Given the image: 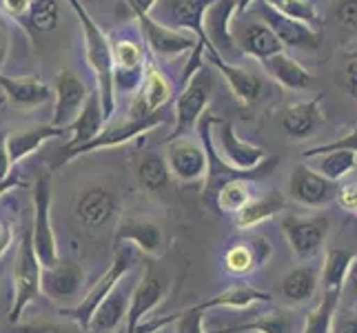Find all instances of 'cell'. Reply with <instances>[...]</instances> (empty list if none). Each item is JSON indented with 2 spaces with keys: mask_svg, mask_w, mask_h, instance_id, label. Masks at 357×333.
Listing matches in <instances>:
<instances>
[{
  "mask_svg": "<svg viewBox=\"0 0 357 333\" xmlns=\"http://www.w3.org/2000/svg\"><path fill=\"white\" fill-rule=\"evenodd\" d=\"M322 96H315L313 101H304V103H295L284 109V114L280 118V125L284 129L287 135L300 140V138H311L317 131V127L322 125Z\"/></svg>",
  "mask_w": 357,
  "mask_h": 333,
  "instance_id": "484cf974",
  "label": "cell"
},
{
  "mask_svg": "<svg viewBox=\"0 0 357 333\" xmlns=\"http://www.w3.org/2000/svg\"><path fill=\"white\" fill-rule=\"evenodd\" d=\"M167 165L171 169V176L180 182H195L204 180L208 171V160L202 142H193L187 138L171 140L167 147Z\"/></svg>",
  "mask_w": 357,
  "mask_h": 333,
  "instance_id": "2e32d148",
  "label": "cell"
},
{
  "mask_svg": "<svg viewBox=\"0 0 357 333\" xmlns=\"http://www.w3.org/2000/svg\"><path fill=\"white\" fill-rule=\"evenodd\" d=\"M7 54H9V31H7V24L0 18V67L7 60Z\"/></svg>",
  "mask_w": 357,
  "mask_h": 333,
  "instance_id": "f5cc1de1",
  "label": "cell"
},
{
  "mask_svg": "<svg viewBox=\"0 0 357 333\" xmlns=\"http://www.w3.org/2000/svg\"><path fill=\"white\" fill-rule=\"evenodd\" d=\"M14 333H93L82 329L78 323L67 320V323H58V320H36V323L18 325Z\"/></svg>",
  "mask_w": 357,
  "mask_h": 333,
  "instance_id": "60d3db41",
  "label": "cell"
},
{
  "mask_svg": "<svg viewBox=\"0 0 357 333\" xmlns=\"http://www.w3.org/2000/svg\"><path fill=\"white\" fill-rule=\"evenodd\" d=\"M165 122V109L158 111V114H151V116H144V118H125L120 122V125H112L109 129H105L98 138H93L91 142L78 147V149H71V151H65L63 158L58 160L56 167L69 163L76 156L80 154H89V151H98V149H112V147H118V145H125L133 138H138L142 133H149L151 129L160 127Z\"/></svg>",
  "mask_w": 357,
  "mask_h": 333,
  "instance_id": "30bf717a",
  "label": "cell"
},
{
  "mask_svg": "<svg viewBox=\"0 0 357 333\" xmlns=\"http://www.w3.org/2000/svg\"><path fill=\"white\" fill-rule=\"evenodd\" d=\"M114 63L116 69H142L144 67L142 49L133 40H118L114 45Z\"/></svg>",
  "mask_w": 357,
  "mask_h": 333,
  "instance_id": "b9f144b4",
  "label": "cell"
},
{
  "mask_svg": "<svg viewBox=\"0 0 357 333\" xmlns=\"http://www.w3.org/2000/svg\"><path fill=\"white\" fill-rule=\"evenodd\" d=\"M171 82L165 76L162 71L155 69L153 65L146 67V76H144V84L142 89L135 96V101L131 105V118H144L162 111L167 107V103L171 101Z\"/></svg>",
  "mask_w": 357,
  "mask_h": 333,
  "instance_id": "603a6c76",
  "label": "cell"
},
{
  "mask_svg": "<svg viewBox=\"0 0 357 333\" xmlns=\"http://www.w3.org/2000/svg\"><path fill=\"white\" fill-rule=\"evenodd\" d=\"M262 67L271 78L289 91H304L313 84L311 71L306 67H302L298 60H295L293 56H289L287 52L266 58L262 63Z\"/></svg>",
  "mask_w": 357,
  "mask_h": 333,
  "instance_id": "4316f807",
  "label": "cell"
},
{
  "mask_svg": "<svg viewBox=\"0 0 357 333\" xmlns=\"http://www.w3.org/2000/svg\"><path fill=\"white\" fill-rule=\"evenodd\" d=\"M233 38H236V47L244 56H251L255 60L264 63L266 58L282 54L284 45L280 43L275 31L268 27L262 18H244L236 16L231 24Z\"/></svg>",
  "mask_w": 357,
  "mask_h": 333,
  "instance_id": "8fae6325",
  "label": "cell"
},
{
  "mask_svg": "<svg viewBox=\"0 0 357 333\" xmlns=\"http://www.w3.org/2000/svg\"><path fill=\"white\" fill-rule=\"evenodd\" d=\"M287 209V198L284 193L278 189H268L266 193L251 198V202L246 205L238 216H233L238 229H251L257 227L260 222H266L271 218L280 216Z\"/></svg>",
  "mask_w": 357,
  "mask_h": 333,
  "instance_id": "f546056e",
  "label": "cell"
},
{
  "mask_svg": "<svg viewBox=\"0 0 357 333\" xmlns=\"http://www.w3.org/2000/svg\"><path fill=\"white\" fill-rule=\"evenodd\" d=\"M11 240H14V231H11V227L7 225V222L0 220V258L7 253Z\"/></svg>",
  "mask_w": 357,
  "mask_h": 333,
  "instance_id": "816d5d0a",
  "label": "cell"
},
{
  "mask_svg": "<svg viewBox=\"0 0 357 333\" xmlns=\"http://www.w3.org/2000/svg\"><path fill=\"white\" fill-rule=\"evenodd\" d=\"M344 89L349 91V96L351 98H355L357 101V65H351L349 69H347V73H344Z\"/></svg>",
  "mask_w": 357,
  "mask_h": 333,
  "instance_id": "681fc988",
  "label": "cell"
},
{
  "mask_svg": "<svg viewBox=\"0 0 357 333\" xmlns=\"http://www.w3.org/2000/svg\"><path fill=\"white\" fill-rule=\"evenodd\" d=\"M114 333H127V331H125V327H120V329H116Z\"/></svg>",
  "mask_w": 357,
  "mask_h": 333,
  "instance_id": "db71d44e",
  "label": "cell"
},
{
  "mask_svg": "<svg viewBox=\"0 0 357 333\" xmlns=\"http://www.w3.org/2000/svg\"><path fill=\"white\" fill-rule=\"evenodd\" d=\"M167 287L160 282L153 274H146L138 285L133 287L131 298H129V313H127V333H135L142 325V320L149 316L155 306L165 300Z\"/></svg>",
  "mask_w": 357,
  "mask_h": 333,
  "instance_id": "cb8c5ba5",
  "label": "cell"
},
{
  "mask_svg": "<svg viewBox=\"0 0 357 333\" xmlns=\"http://www.w3.org/2000/svg\"><path fill=\"white\" fill-rule=\"evenodd\" d=\"M133 267H135L133 244H116V256H114L112 267L105 271L102 278L96 282L89 293L82 295L76 306H71V309H60V313L69 320H73V323H78L82 329L91 331V320L98 311V306L109 298V293H112L120 282L125 280V276Z\"/></svg>",
  "mask_w": 357,
  "mask_h": 333,
  "instance_id": "7a4b0ae2",
  "label": "cell"
},
{
  "mask_svg": "<svg viewBox=\"0 0 357 333\" xmlns=\"http://www.w3.org/2000/svg\"><path fill=\"white\" fill-rule=\"evenodd\" d=\"M236 16H238V0H215L204 18V31H206L208 45H211L225 60H229L233 49H238L236 38H233V31H231V24Z\"/></svg>",
  "mask_w": 357,
  "mask_h": 333,
  "instance_id": "d6986e66",
  "label": "cell"
},
{
  "mask_svg": "<svg viewBox=\"0 0 357 333\" xmlns=\"http://www.w3.org/2000/svg\"><path fill=\"white\" fill-rule=\"evenodd\" d=\"M344 291H324L322 300L317 302L313 311L306 313L304 333H331L335 323V316L342 306Z\"/></svg>",
  "mask_w": 357,
  "mask_h": 333,
  "instance_id": "e575fe53",
  "label": "cell"
},
{
  "mask_svg": "<svg viewBox=\"0 0 357 333\" xmlns=\"http://www.w3.org/2000/svg\"><path fill=\"white\" fill-rule=\"evenodd\" d=\"M31 193H33V225L29 229L33 238V249L40 265L49 269L60 262L58 240L52 225V174L49 171L45 169L40 171Z\"/></svg>",
  "mask_w": 357,
  "mask_h": 333,
  "instance_id": "3957f363",
  "label": "cell"
},
{
  "mask_svg": "<svg viewBox=\"0 0 357 333\" xmlns=\"http://www.w3.org/2000/svg\"><path fill=\"white\" fill-rule=\"evenodd\" d=\"M213 333H215V331H213Z\"/></svg>",
  "mask_w": 357,
  "mask_h": 333,
  "instance_id": "680465c9",
  "label": "cell"
},
{
  "mask_svg": "<svg viewBox=\"0 0 357 333\" xmlns=\"http://www.w3.org/2000/svg\"><path fill=\"white\" fill-rule=\"evenodd\" d=\"M69 129H60L56 125H38V127H29V129H22V131H14L7 135V151L11 163H20L29 154H33L43 142L52 140V138H60L65 135Z\"/></svg>",
  "mask_w": 357,
  "mask_h": 333,
  "instance_id": "4dcf8cb0",
  "label": "cell"
},
{
  "mask_svg": "<svg viewBox=\"0 0 357 333\" xmlns=\"http://www.w3.org/2000/svg\"><path fill=\"white\" fill-rule=\"evenodd\" d=\"M213 91V78L211 71L202 67L187 87H182V94L176 101V114H174V131L169 133V142L184 138V133L198 129V122L206 114L208 101H211Z\"/></svg>",
  "mask_w": 357,
  "mask_h": 333,
  "instance_id": "5b68a950",
  "label": "cell"
},
{
  "mask_svg": "<svg viewBox=\"0 0 357 333\" xmlns=\"http://www.w3.org/2000/svg\"><path fill=\"white\" fill-rule=\"evenodd\" d=\"M56 109H54V120L52 125L60 129H69L76 122L78 114L82 111L84 103L89 98V89L84 80L78 76V71L63 69L56 76Z\"/></svg>",
  "mask_w": 357,
  "mask_h": 333,
  "instance_id": "5bb4252c",
  "label": "cell"
},
{
  "mask_svg": "<svg viewBox=\"0 0 357 333\" xmlns=\"http://www.w3.org/2000/svg\"><path fill=\"white\" fill-rule=\"evenodd\" d=\"M73 212L84 227L98 229L107 225L118 212V198L114 191H109L102 184H89L78 193Z\"/></svg>",
  "mask_w": 357,
  "mask_h": 333,
  "instance_id": "ac0fdd59",
  "label": "cell"
},
{
  "mask_svg": "<svg viewBox=\"0 0 357 333\" xmlns=\"http://www.w3.org/2000/svg\"><path fill=\"white\" fill-rule=\"evenodd\" d=\"M340 182L324 178L319 171L309 165H295L289 176V195L291 200L304 207H326L337 200Z\"/></svg>",
  "mask_w": 357,
  "mask_h": 333,
  "instance_id": "7c38bea8",
  "label": "cell"
},
{
  "mask_svg": "<svg viewBox=\"0 0 357 333\" xmlns=\"http://www.w3.org/2000/svg\"><path fill=\"white\" fill-rule=\"evenodd\" d=\"M105 109H102V101H100V94H89L87 103H84L82 111L78 114L76 122L69 127L71 131V140L69 145L65 147V151H71V149H78V147L91 142L93 138H98L102 131H105ZM63 151V154H65Z\"/></svg>",
  "mask_w": 357,
  "mask_h": 333,
  "instance_id": "d4e9b609",
  "label": "cell"
},
{
  "mask_svg": "<svg viewBox=\"0 0 357 333\" xmlns=\"http://www.w3.org/2000/svg\"><path fill=\"white\" fill-rule=\"evenodd\" d=\"M58 0H31L27 24L40 31H52L58 24Z\"/></svg>",
  "mask_w": 357,
  "mask_h": 333,
  "instance_id": "ab89813d",
  "label": "cell"
},
{
  "mask_svg": "<svg viewBox=\"0 0 357 333\" xmlns=\"http://www.w3.org/2000/svg\"><path fill=\"white\" fill-rule=\"evenodd\" d=\"M315 171H319L324 178L340 182L344 180L353 169H357V154L347 151V149H337V151H328L324 156H319L317 167H313Z\"/></svg>",
  "mask_w": 357,
  "mask_h": 333,
  "instance_id": "74e56055",
  "label": "cell"
},
{
  "mask_svg": "<svg viewBox=\"0 0 357 333\" xmlns=\"http://www.w3.org/2000/svg\"><path fill=\"white\" fill-rule=\"evenodd\" d=\"M116 244H133L138 251L160 258L165 253V231L151 218L127 216L116 227Z\"/></svg>",
  "mask_w": 357,
  "mask_h": 333,
  "instance_id": "e0dca14e",
  "label": "cell"
},
{
  "mask_svg": "<svg viewBox=\"0 0 357 333\" xmlns=\"http://www.w3.org/2000/svg\"><path fill=\"white\" fill-rule=\"evenodd\" d=\"M69 5L76 11V16L82 24V36H84V52H87V60L91 69L96 71L98 80V94H100L105 118L112 120L116 114V84H114V45L109 40V36L98 27V22L87 14V9L82 7L80 0H69Z\"/></svg>",
  "mask_w": 357,
  "mask_h": 333,
  "instance_id": "6da1fadb",
  "label": "cell"
},
{
  "mask_svg": "<svg viewBox=\"0 0 357 333\" xmlns=\"http://www.w3.org/2000/svg\"><path fill=\"white\" fill-rule=\"evenodd\" d=\"M271 256H273V244L260 233H251L233 242L225 253V269L231 276H249L253 271L262 269Z\"/></svg>",
  "mask_w": 357,
  "mask_h": 333,
  "instance_id": "9a60e30c",
  "label": "cell"
},
{
  "mask_svg": "<svg viewBox=\"0 0 357 333\" xmlns=\"http://www.w3.org/2000/svg\"><path fill=\"white\" fill-rule=\"evenodd\" d=\"M337 202L342 209H347V212L357 216V182L342 184L340 193H337Z\"/></svg>",
  "mask_w": 357,
  "mask_h": 333,
  "instance_id": "bcb514c9",
  "label": "cell"
},
{
  "mask_svg": "<svg viewBox=\"0 0 357 333\" xmlns=\"http://www.w3.org/2000/svg\"><path fill=\"white\" fill-rule=\"evenodd\" d=\"M213 3L215 0H158L151 16L171 29L195 36L206 47L208 38L204 31V18Z\"/></svg>",
  "mask_w": 357,
  "mask_h": 333,
  "instance_id": "ba28073f",
  "label": "cell"
},
{
  "mask_svg": "<svg viewBox=\"0 0 357 333\" xmlns=\"http://www.w3.org/2000/svg\"><path fill=\"white\" fill-rule=\"evenodd\" d=\"M29 5H31V0H3V9L7 11V14L16 16V18L27 16Z\"/></svg>",
  "mask_w": 357,
  "mask_h": 333,
  "instance_id": "c3c4849f",
  "label": "cell"
},
{
  "mask_svg": "<svg viewBox=\"0 0 357 333\" xmlns=\"http://www.w3.org/2000/svg\"><path fill=\"white\" fill-rule=\"evenodd\" d=\"M87 274L78 262H58L56 267L43 269V293L52 300L80 298Z\"/></svg>",
  "mask_w": 357,
  "mask_h": 333,
  "instance_id": "7402d4cb",
  "label": "cell"
},
{
  "mask_svg": "<svg viewBox=\"0 0 357 333\" xmlns=\"http://www.w3.org/2000/svg\"><path fill=\"white\" fill-rule=\"evenodd\" d=\"M268 7H273L280 14H284L289 18H295V20H302L306 24H315L319 22V16H317V9L311 0H264Z\"/></svg>",
  "mask_w": 357,
  "mask_h": 333,
  "instance_id": "f35d334b",
  "label": "cell"
},
{
  "mask_svg": "<svg viewBox=\"0 0 357 333\" xmlns=\"http://www.w3.org/2000/svg\"><path fill=\"white\" fill-rule=\"evenodd\" d=\"M337 149H347V151H353L357 154V127L351 129L349 133H344L342 138L333 140V142H326V145H317V147H311V149H304L302 156L304 158H319L328 151H337Z\"/></svg>",
  "mask_w": 357,
  "mask_h": 333,
  "instance_id": "7bdbcfd3",
  "label": "cell"
},
{
  "mask_svg": "<svg viewBox=\"0 0 357 333\" xmlns=\"http://www.w3.org/2000/svg\"><path fill=\"white\" fill-rule=\"evenodd\" d=\"M204 54L208 56V63L215 65V69L225 76L227 84L233 91V96H236L242 105L251 107V105H255L257 101H260L264 82H262V78L257 76L255 71H249V69L238 67V65H231L229 60H225L222 56H220L211 45L206 47Z\"/></svg>",
  "mask_w": 357,
  "mask_h": 333,
  "instance_id": "ffe728a7",
  "label": "cell"
},
{
  "mask_svg": "<svg viewBox=\"0 0 357 333\" xmlns=\"http://www.w3.org/2000/svg\"><path fill=\"white\" fill-rule=\"evenodd\" d=\"M0 87L5 89L7 98L20 109H31L47 103L52 98V89L38 76H22L11 78L0 73Z\"/></svg>",
  "mask_w": 357,
  "mask_h": 333,
  "instance_id": "f1b7e54d",
  "label": "cell"
},
{
  "mask_svg": "<svg viewBox=\"0 0 357 333\" xmlns=\"http://www.w3.org/2000/svg\"><path fill=\"white\" fill-rule=\"evenodd\" d=\"M319 282V271L313 265H298L282 278L280 291L291 304H304L313 300Z\"/></svg>",
  "mask_w": 357,
  "mask_h": 333,
  "instance_id": "1f68e13d",
  "label": "cell"
},
{
  "mask_svg": "<svg viewBox=\"0 0 357 333\" xmlns=\"http://www.w3.org/2000/svg\"><path fill=\"white\" fill-rule=\"evenodd\" d=\"M260 18L275 31L280 43L291 49H306V52H317L322 45V36L315 27L306 24L302 20L289 18L284 14H280L273 7H268L264 0H260Z\"/></svg>",
  "mask_w": 357,
  "mask_h": 333,
  "instance_id": "4fadbf2b",
  "label": "cell"
},
{
  "mask_svg": "<svg viewBox=\"0 0 357 333\" xmlns=\"http://www.w3.org/2000/svg\"><path fill=\"white\" fill-rule=\"evenodd\" d=\"M171 178H174V176H171L167 158L158 156V154H149V156H144L140 160V165H138V180H140V187L146 189L149 193L162 191L169 184Z\"/></svg>",
  "mask_w": 357,
  "mask_h": 333,
  "instance_id": "d590c367",
  "label": "cell"
},
{
  "mask_svg": "<svg viewBox=\"0 0 357 333\" xmlns=\"http://www.w3.org/2000/svg\"><path fill=\"white\" fill-rule=\"evenodd\" d=\"M129 298L131 293H127V289L120 285L109 293V298L98 306V311L91 320V331L93 333H114L116 329H120L122 320H127L129 313Z\"/></svg>",
  "mask_w": 357,
  "mask_h": 333,
  "instance_id": "d6a6232c",
  "label": "cell"
},
{
  "mask_svg": "<svg viewBox=\"0 0 357 333\" xmlns=\"http://www.w3.org/2000/svg\"><path fill=\"white\" fill-rule=\"evenodd\" d=\"M206 333H208V331H206Z\"/></svg>",
  "mask_w": 357,
  "mask_h": 333,
  "instance_id": "6f0895ef",
  "label": "cell"
},
{
  "mask_svg": "<svg viewBox=\"0 0 357 333\" xmlns=\"http://www.w3.org/2000/svg\"><path fill=\"white\" fill-rule=\"evenodd\" d=\"M306 316L284 306H275L266 313H257L249 323L231 325L215 333H304Z\"/></svg>",
  "mask_w": 357,
  "mask_h": 333,
  "instance_id": "44dd1931",
  "label": "cell"
},
{
  "mask_svg": "<svg viewBox=\"0 0 357 333\" xmlns=\"http://www.w3.org/2000/svg\"><path fill=\"white\" fill-rule=\"evenodd\" d=\"M355 309H357V306H355Z\"/></svg>",
  "mask_w": 357,
  "mask_h": 333,
  "instance_id": "9f6ffc18",
  "label": "cell"
},
{
  "mask_svg": "<svg viewBox=\"0 0 357 333\" xmlns=\"http://www.w3.org/2000/svg\"><path fill=\"white\" fill-rule=\"evenodd\" d=\"M0 103H3V98H0Z\"/></svg>",
  "mask_w": 357,
  "mask_h": 333,
  "instance_id": "11a10c76",
  "label": "cell"
},
{
  "mask_svg": "<svg viewBox=\"0 0 357 333\" xmlns=\"http://www.w3.org/2000/svg\"><path fill=\"white\" fill-rule=\"evenodd\" d=\"M335 22L344 31L357 34V0H340L335 7Z\"/></svg>",
  "mask_w": 357,
  "mask_h": 333,
  "instance_id": "ee69618b",
  "label": "cell"
},
{
  "mask_svg": "<svg viewBox=\"0 0 357 333\" xmlns=\"http://www.w3.org/2000/svg\"><path fill=\"white\" fill-rule=\"evenodd\" d=\"M11 167H14V163H11L7 151V140H0V182L11 178Z\"/></svg>",
  "mask_w": 357,
  "mask_h": 333,
  "instance_id": "7dc6e473",
  "label": "cell"
},
{
  "mask_svg": "<svg viewBox=\"0 0 357 333\" xmlns=\"http://www.w3.org/2000/svg\"><path fill=\"white\" fill-rule=\"evenodd\" d=\"M355 262V256L349 249H328L322 267V285L324 291H344L347 285L351 265Z\"/></svg>",
  "mask_w": 357,
  "mask_h": 333,
  "instance_id": "836d02e7",
  "label": "cell"
},
{
  "mask_svg": "<svg viewBox=\"0 0 357 333\" xmlns=\"http://www.w3.org/2000/svg\"><path fill=\"white\" fill-rule=\"evenodd\" d=\"M280 227L284 231V236L291 244V251L298 260H313L319 251L324 249L331 222L324 214L315 216H295L289 214L280 220Z\"/></svg>",
  "mask_w": 357,
  "mask_h": 333,
  "instance_id": "8992f818",
  "label": "cell"
},
{
  "mask_svg": "<svg viewBox=\"0 0 357 333\" xmlns=\"http://www.w3.org/2000/svg\"><path fill=\"white\" fill-rule=\"evenodd\" d=\"M249 202H251L249 182L246 180H231L218 191L213 212L225 214V216H238Z\"/></svg>",
  "mask_w": 357,
  "mask_h": 333,
  "instance_id": "8d00e7d4",
  "label": "cell"
},
{
  "mask_svg": "<svg viewBox=\"0 0 357 333\" xmlns=\"http://www.w3.org/2000/svg\"><path fill=\"white\" fill-rule=\"evenodd\" d=\"M344 293L353 298V306H357V262L351 265V271H349V278H347V285H344Z\"/></svg>",
  "mask_w": 357,
  "mask_h": 333,
  "instance_id": "f907efd6",
  "label": "cell"
},
{
  "mask_svg": "<svg viewBox=\"0 0 357 333\" xmlns=\"http://www.w3.org/2000/svg\"><path fill=\"white\" fill-rule=\"evenodd\" d=\"M133 11V16L135 20H138L140 24V31L144 36V40L146 45H149V49L160 56V58H176L180 54H191L195 47H198V38L191 34H184V31H176V29H171L167 27V24L162 22H158L149 11H142L138 9L135 5L127 3Z\"/></svg>",
  "mask_w": 357,
  "mask_h": 333,
  "instance_id": "9c48e42d",
  "label": "cell"
},
{
  "mask_svg": "<svg viewBox=\"0 0 357 333\" xmlns=\"http://www.w3.org/2000/svg\"><path fill=\"white\" fill-rule=\"evenodd\" d=\"M331 333H357V309L355 306L337 311Z\"/></svg>",
  "mask_w": 357,
  "mask_h": 333,
  "instance_id": "f6af8a7d",
  "label": "cell"
},
{
  "mask_svg": "<svg viewBox=\"0 0 357 333\" xmlns=\"http://www.w3.org/2000/svg\"><path fill=\"white\" fill-rule=\"evenodd\" d=\"M43 265L38 260L33 249V238L31 229L24 231L20 249L16 256V267H14V304L9 311V323L16 325L22 311L38 298V293H43Z\"/></svg>",
  "mask_w": 357,
  "mask_h": 333,
  "instance_id": "277c9868",
  "label": "cell"
},
{
  "mask_svg": "<svg viewBox=\"0 0 357 333\" xmlns=\"http://www.w3.org/2000/svg\"><path fill=\"white\" fill-rule=\"evenodd\" d=\"M273 300V295L268 291L255 289L251 285H233L225 289L222 293L213 295V298L202 300L198 304H191L195 311H208V309H246V306L253 304H264Z\"/></svg>",
  "mask_w": 357,
  "mask_h": 333,
  "instance_id": "83f0119b",
  "label": "cell"
},
{
  "mask_svg": "<svg viewBox=\"0 0 357 333\" xmlns=\"http://www.w3.org/2000/svg\"><path fill=\"white\" fill-rule=\"evenodd\" d=\"M211 140H213V149H215L218 158L231 169L251 171L255 167H260L268 158L262 147L240 140L233 122L225 120V118L215 116L213 127H211Z\"/></svg>",
  "mask_w": 357,
  "mask_h": 333,
  "instance_id": "52a82bcc",
  "label": "cell"
}]
</instances>
